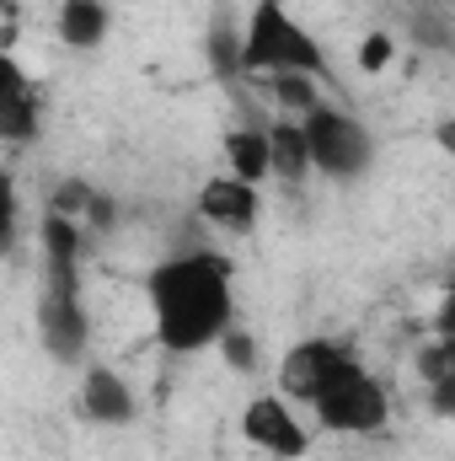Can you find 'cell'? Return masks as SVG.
<instances>
[{
    "mask_svg": "<svg viewBox=\"0 0 455 461\" xmlns=\"http://www.w3.org/2000/svg\"><path fill=\"white\" fill-rule=\"evenodd\" d=\"M145 301L166 354H204L236 328V263L215 247H183L145 274Z\"/></svg>",
    "mask_w": 455,
    "mask_h": 461,
    "instance_id": "6da1fadb",
    "label": "cell"
},
{
    "mask_svg": "<svg viewBox=\"0 0 455 461\" xmlns=\"http://www.w3.org/2000/svg\"><path fill=\"white\" fill-rule=\"evenodd\" d=\"M86 236L92 230L70 215L43 210L38 226V252H43V285H38V339L49 348V359L59 365H81L92 354V306H86Z\"/></svg>",
    "mask_w": 455,
    "mask_h": 461,
    "instance_id": "7a4b0ae2",
    "label": "cell"
},
{
    "mask_svg": "<svg viewBox=\"0 0 455 461\" xmlns=\"http://www.w3.org/2000/svg\"><path fill=\"white\" fill-rule=\"evenodd\" d=\"M241 59H246V76L268 81V76H284V70H300V76H317L327 81V49L317 43V32H306L284 0H257L241 22Z\"/></svg>",
    "mask_w": 455,
    "mask_h": 461,
    "instance_id": "3957f363",
    "label": "cell"
},
{
    "mask_svg": "<svg viewBox=\"0 0 455 461\" xmlns=\"http://www.w3.org/2000/svg\"><path fill=\"white\" fill-rule=\"evenodd\" d=\"M311 413L322 419V429L333 435H380L391 419V397L386 386L364 370V359H343V370L322 386V397L311 402Z\"/></svg>",
    "mask_w": 455,
    "mask_h": 461,
    "instance_id": "277c9868",
    "label": "cell"
},
{
    "mask_svg": "<svg viewBox=\"0 0 455 461\" xmlns=\"http://www.w3.org/2000/svg\"><path fill=\"white\" fill-rule=\"evenodd\" d=\"M306 123V140H311V161L322 177L333 183H359L370 167H375V134L364 129V118L348 113V108H317Z\"/></svg>",
    "mask_w": 455,
    "mask_h": 461,
    "instance_id": "5b68a950",
    "label": "cell"
},
{
    "mask_svg": "<svg viewBox=\"0 0 455 461\" xmlns=\"http://www.w3.org/2000/svg\"><path fill=\"white\" fill-rule=\"evenodd\" d=\"M241 440L257 446L263 456H273V461H306L311 456V429L295 419V408H290L284 392H257L241 408Z\"/></svg>",
    "mask_w": 455,
    "mask_h": 461,
    "instance_id": "8992f818",
    "label": "cell"
},
{
    "mask_svg": "<svg viewBox=\"0 0 455 461\" xmlns=\"http://www.w3.org/2000/svg\"><path fill=\"white\" fill-rule=\"evenodd\" d=\"M348 354H353V348L333 344V339H300V344H290L284 359H279V392H284L290 402H317L322 386L343 370Z\"/></svg>",
    "mask_w": 455,
    "mask_h": 461,
    "instance_id": "52a82bcc",
    "label": "cell"
},
{
    "mask_svg": "<svg viewBox=\"0 0 455 461\" xmlns=\"http://www.w3.org/2000/svg\"><path fill=\"white\" fill-rule=\"evenodd\" d=\"M193 215H199L204 226L226 230V236H246V230L257 226V215H263V194H257V183H246V177H236V172H220V177H210V183L199 188Z\"/></svg>",
    "mask_w": 455,
    "mask_h": 461,
    "instance_id": "ba28073f",
    "label": "cell"
},
{
    "mask_svg": "<svg viewBox=\"0 0 455 461\" xmlns=\"http://www.w3.org/2000/svg\"><path fill=\"white\" fill-rule=\"evenodd\" d=\"M76 413L86 424H97V429H123V424H134L139 397L113 365H86V375L76 386Z\"/></svg>",
    "mask_w": 455,
    "mask_h": 461,
    "instance_id": "9c48e42d",
    "label": "cell"
},
{
    "mask_svg": "<svg viewBox=\"0 0 455 461\" xmlns=\"http://www.w3.org/2000/svg\"><path fill=\"white\" fill-rule=\"evenodd\" d=\"M0 134L5 145H32L43 134V86H32L22 65H11V97L0 108Z\"/></svg>",
    "mask_w": 455,
    "mask_h": 461,
    "instance_id": "30bf717a",
    "label": "cell"
},
{
    "mask_svg": "<svg viewBox=\"0 0 455 461\" xmlns=\"http://www.w3.org/2000/svg\"><path fill=\"white\" fill-rule=\"evenodd\" d=\"M413 365H418V381L429 386V408L455 424V339L451 333H434L429 344L418 348Z\"/></svg>",
    "mask_w": 455,
    "mask_h": 461,
    "instance_id": "8fae6325",
    "label": "cell"
},
{
    "mask_svg": "<svg viewBox=\"0 0 455 461\" xmlns=\"http://www.w3.org/2000/svg\"><path fill=\"white\" fill-rule=\"evenodd\" d=\"M54 27H59V43L65 49L92 54V49H103V38L113 27V11H108V0H59Z\"/></svg>",
    "mask_w": 455,
    "mask_h": 461,
    "instance_id": "7c38bea8",
    "label": "cell"
},
{
    "mask_svg": "<svg viewBox=\"0 0 455 461\" xmlns=\"http://www.w3.org/2000/svg\"><path fill=\"white\" fill-rule=\"evenodd\" d=\"M268 140H273V177H279L284 188H306V177L317 172L306 123H300V118H279V123H268Z\"/></svg>",
    "mask_w": 455,
    "mask_h": 461,
    "instance_id": "4fadbf2b",
    "label": "cell"
},
{
    "mask_svg": "<svg viewBox=\"0 0 455 461\" xmlns=\"http://www.w3.org/2000/svg\"><path fill=\"white\" fill-rule=\"evenodd\" d=\"M226 161L236 177H246V183H268L273 177V140H268V129H257V123H236L226 129Z\"/></svg>",
    "mask_w": 455,
    "mask_h": 461,
    "instance_id": "5bb4252c",
    "label": "cell"
},
{
    "mask_svg": "<svg viewBox=\"0 0 455 461\" xmlns=\"http://www.w3.org/2000/svg\"><path fill=\"white\" fill-rule=\"evenodd\" d=\"M263 86H268L273 108H279V113H290V118H311L317 108H327V97H322V81H317V76L284 70V76H268Z\"/></svg>",
    "mask_w": 455,
    "mask_h": 461,
    "instance_id": "9a60e30c",
    "label": "cell"
},
{
    "mask_svg": "<svg viewBox=\"0 0 455 461\" xmlns=\"http://www.w3.org/2000/svg\"><path fill=\"white\" fill-rule=\"evenodd\" d=\"M204 54H210L215 81H241V76H246V59H241V27H236V22H215V27H210Z\"/></svg>",
    "mask_w": 455,
    "mask_h": 461,
    "instance_id": "2e32d148",
    "label": "cell"
},
{
    "mask_svg": "<svg viewBox=\"0 0 455 461\" xmlns=\"http://www.w3.org/2000/svg\"><path fill=\"white\" fill-rule=\"evenodd\" d=\"M92 199H97V188H92L86 177H65V183L54 188L49 210H54V215H70V221H81V226H86V210H92Z\"/></svg>",
    "mask_w": 455,
    "mask_h": 461,
    "instance_id": "e0dca14e",
    "label": "cell"
},
{
    "mask_svg": "<svg viewBox=\"0 0 455 461\" xmlns=\"http://www.w3.org/2000/svg\"><path fill=\"white\" fill-rule=\"evenodd\" d=\"M215 348H220V359H226L236 375H252V370H257V344H252V333H246V328H230Z\"/></svg>",
    "mask_w": 455,
    "mask_h": 461,
    "instance_id": "ac0fdd59",
    "label": "cell"
},
{
    "mask_svg": "<svg viewBox=\"0 0 455 461\" xmlns=\"http://www.w3.org/2000/svg\"><path fill=\"white\" fill-rule=\"evenodd\" d=\"M391 54H397L391 32H386V27H375V32H364V43H359V70H364V76H380V70L391 65Z\"/></svg>",
    "mask_w": 455,
    "mask_h": 461,
    "instance_id": "d6986e66",
    "label": "cell"
},
{
    "mask_svg": "<svg viewBox=\"0 0 455 461\" xmlns=\"http://www.w3.org/2000/svg\"><path fill=\"white\" fill-rule=\"evenodd\" d=\"M113 221H118V204L97 188V199H92V210H86V230H97V236H103V230H113Z\"/></svg>",
    "mask_w": 455,
    "mask_h": 461,
    "instance_id": "ffe728a7",
    "label": "cell"
},
{
    "mask_svg": "<svg viewBox=\"0 0 455 461\" xmlns=\"http://www.w3.org/2000/svg\"><path fill=\"white\" fill-rule=\"evenodd\" d=\"M434 333H451L455 339V290L440 301V312H434Z\"/></svg>",
    "mask_w": 455,
    "mask_h": 461,
    "instance_id": "44dd1931",
    "label": "cell"
},
{
    "mask_svg": "<svg viewBox=\"0 0 455 461\" xmlns=\"http://www.w3.org/2000/svg\"><path fill=\"white\" fill-rule=\"evenodd\" d=\"M434 145H440L445 156H455V118H440V123H434Z\"/></svg>",
    "mask_w": 455,
    "mask_h": 461,
    "instance_id": "7402d4cb",
    "label": "cell"
}]
</instances>
